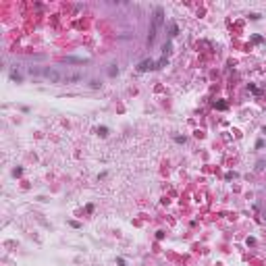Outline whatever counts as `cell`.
Returning a JSON list of instances; mask_svg holds the SVG:
<instances>
[{
	"label": "cell",
	"instance_id": "277c9868",
	"mask_svg": "<svg viewBox=\"0 0 266 266\" xmlns=\"http://www.w3.org/2000/svg\"><path fill=\"white\" fill-rule=\"evenodd\" d=\"M65 60H67V62H77V65H83V62H85V58H75V56H67Z\"/></svg>",
	"mask_w": 266,
	"mask_h": 266
},
{
	"label": "cell",
	"instance_id": "6da1fadb",
	"mask_svg": "<svg viewBox=\"0 0 266 266\" xmlns=\"http://www.w3.org/2000/svg\"><path fill=\"white\" fill-rule=\"evenodd\" d=\"M162 19H164V10L158 6L154 10V17H152V27H150V33H148V44H152L156 40V33H158V29L162 25Z\"/></svg>",
	"mask_w": 266,
	"mask_h": 266
},
{
	"label": "cell",
	"instance_id": "3957f363",
	"mask_svg": "<svg viewBox=\"0 0 266 266\" xmlns=\"http://www.w3.org/2000/svg\"><path fill=\"white\" fill-rule=\"evenodd\" d=\"M81 77H83L81 73H73V75H67V77H65V81H67V83H75V81H79Z\"/></svg>",
	"mask_w": 266,
	"mask_h": 266
},
{
	"label": "cell",
	"instance_id": "7a4b0ae2",
	"mask_svg": "<svg viewBox=\"0 0 266 266\" xmlns=\"http://www.w3.org/2000/svg\"><path fill=\"white\" fill-rule=\"evenodd\" d=\"M42 75H44L50 83H60V81H65V75H62L58 69H54V67H44V69H42Z\"/></svg>",
	"mask_w": 266,
	"mask_h": 266
},
{
	"label": "cell",
	"instance_id": "5b68a950",
	"mask_svg": "<svg viewBox=\"0 0 266 266\" xmlns=\"http://www.w3.org/2000/svg\"><path fill=\"white\" fill-rule=\"evenodd\" d=\"M152 67H154V62H152V60H143V62L139 65V69H141V71H146V69H152Z\"/></svg>",
	"mask_w": 266,
	"mask_h": 266
}]
</instances>
